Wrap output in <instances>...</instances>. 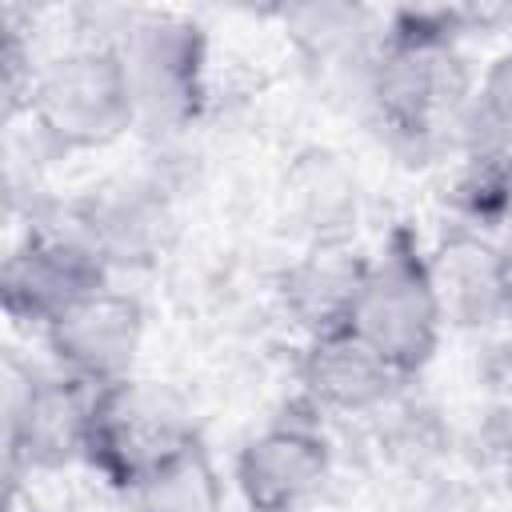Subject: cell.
Masks as SVG:
<instances>
[{"label": "cell", "mask_w": 512, "mask_h": 512, "mask_svg": "<svg viewBox=\"0 0 512 512\" xmlns=\"http://www.w3.org/2000/svg\"><path fill=\"white\" fill-rule=\"evenodd\" d=\"M4 512H20V508H16V500H8V508H4Z\"/></svg>", "instance_id": "16"}, {"label": "cell", "mask_w": 512, "mask_h": 512, "mask_svg": "<svg viewBox=\"0 0 512 512\" xmlns=\"http://www.w3.org/2000/svg\"><path fill=\"white\" fill-rule=\"evenodd\" d=\"M44 344L60 372L92 388L116 384L132 376L136 352L144 344V304L132 292L104 284L64 308L44 328Z\"/></svg>", "instance_id": "6"}, {"label": "cell", "mask_w": 512, "mask_h": 512, "mask_svg": "<svg viewBox=\"0 0 512 512\" xmlns=\"http://www.w3.org/2000/svg\"><path fill=\"white\" fill-rule=\"evenodd\" d=\"M108 284L104 256L80 236L28 232L24 244L4 260L0 296L4 312L20 324H36L40 332L76 300Z\"/></svg>", "instance_id": "7"}, {"label": "cell", "mask_w": 512, "mask_h": 512, "mask_svg": "<svg viewBox=\"0 0 512 512\" xmlns=\"http://www.w3.org/2000/svg\"><path fill=\"white\" fill-rule=\"evenodd\" d=\"M192 436L196 428L188 420V408L172 388L124 376L96 388L84 460L100 480L132 496L140 480Z\"/></svg>", "instance_id": "4"}, {"label": "cell", "mask_w": 512, "mask_h": 512, "mask_svg": "<svg viewBox=\"0 0 512 512\" xmlns=\"http://www.w3.org/2000/svg\"><path fill=\"white\" fill-rule=\"evenodd\" d=\"M452 200L472 224L504 220V212L512 208V144L472 132V148L456 176Z\"/></svg>", "instance_id": "14"}, {"label": "cell", "mask_w": 512, "mask_h": 512, "mask_svg": "<svg viewBox=\"0 0 512 512\" xmlns=\"http://www.w3.org/2000/svg\"><path fill=\"white\" fill-rule=\"evenodd\" d=\"M296 376H300L308 404L328 408V412H372L404 380L352 328H332V332L308 336Z\"/></svg>", "instance_id": "10"}, {"label": "cell", "mask_w": 512, "mask_h": 512, "mask_svg": "<svg viewBox=\"0 0 512 512\" xmlns=\"http://www.w3.org/2000/svg\"><path fill=\"white\" fill-rule=\"evenodd\" d=\"M444 320L448 312L436 288L432 256L420 252L408 228H392L384 252L368 260L348 328L408 380L436 356Z\"/></svg>", "instance_id": "2"}, {"label": "cell", "mask_w": 512, "mask_h": 512, "mask_svg": "<svg viewBox=\"0 0 512 512\" xmlns=\"http://www.w3.org/2000/svg\"><path fill=\"white\" fill-rule=\"evenodd\" d=\"M28 112L52 152L108 148L140 116L124 52L116 44L64 52L44 72H36Z\"/></svg>", "instance_id": "3"}, {"label": "cell", "mask_w": 512, "mask_h": 512, "mask_svg": "<svg viewBox=\"0 0 512 512\" xmlns=\"http://www.w3.org/2000/svg\"><path fill=\"white\" fill-rule=\"evenodd\" d=\"M368 96L392 140L432 144L472 108L468 68L456 52V12H400L368 68Z\"/></svg>", "instance_id": "1"}, {"label": "cell", "mask_w": 512, "mask_h": 512, "mask_svg": "<svg viewBox=\"0 0 512 512\" xmlns=\"http://www.w3.org/2000/svg\"><path fill=\"white\" fill-rule=\"evenodd\" d=\"M472 132L512 144V52L496 56L472 96Z\"/></svg>", "instance_id": "15"}, {"label": "cell", "mask_w": 512, "mask_h": 512, "mask_svg": "<svg viewBox=\"0 0 512 512\" xmlns=\"http://www.w3.org/2000/svg\"><path fill=\"white\" fill-rule=\"evenodd\" d=\"M432 272L444 312L464 324H488L512 308V264L472 228H456L440 240Z\"/></svg>", "instance_id": "12"}, {"label": "cell", "mask_w": 512, "mask_h": 512, "mask_svg": "<svg viewBox=\"0 0 512 512\" xmlns=\"http://www.w3.org/2000/svg\"><path fill=\"white\" fill-rule=\"evenodd\" d=\"M332 448L308 420H280L256 432L236 456V488L248 512H300L328 480Z\"/></svg>", "instance_id": "8"}, {"label": "cell", "mask_w": 512, "mask_h": 512, "mask_svg": "<svg viewBox=\"0 0 512 512\" xmlns=\"http://www.w3.org/2000/svg\"><path fill=\"white\" fill-rule=\"evenodd\" d=\"M136 512H220L224 484L200 436L164 456L132 492Z\"/></svg>", "instance_id": "13"}, {"label": "cell", "mask_w": 512, "mask_h": 512, "mask_svg": "<svg viewBox=\"0 0 512 512\" xmlns=\"http://www.w3.org/2000/svg\"><path fill=\"white\" fill-rule=\"evenodd\" d=\"M92 400L96 388L68 372L12 384L4 412L8 464L28 472H56L72 460H84Z\"/></svg>", "instance_id": "5"}, {"label": "cell", "mask_w": 512, "mask_h": 512, "mask_svg": "<svg viewBox=\"0 0 512 512\" xmlns=\"http://www.w3.org/2000/svg\"><path fill=\"white\" fill-rule=\"evenodd\" d=\"M364 272L368 256L348 248L340 236H320L296 264H288L280 280V300L308 336L348 328Z\"/></svg>", "instance_id": "11"}, {"label": "cell", "mask_w": 512, "mask_h": 512, "mask_svg": "<svg viewBox=\"0 0 512 512\" xmlns=\"http://www.w3.org/2000/svg\"><path fill=\"white\" fill-rule=\"evenodd\" d=\"M508 488H512V460H508Z\"/></svg>", "instance_id": "17"}, {"label": "cell", "mask_w": 512, "mask_h": 512, "mask_svg": "<svg viewBox=\"0 0 512 512\" xmlns=\"http://www.w3.org/2000/svg\"><path fill=\"white\" fill-rule=\"evenodd\" d=\"M140 116L188 120L204 96V36L196 24L176 16H156L132 28L120 48Z\"/></svg>", "instance_id": "9"}]
</instances>
